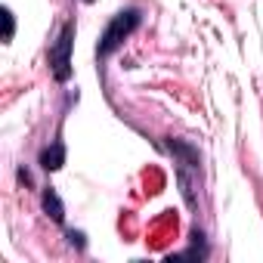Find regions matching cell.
Segmentation results:
<instances>
[{
    "instance_id": "obj_1",
    "label": "cell",
    "mask_w": 263,
    "mask_h": 263,
    "mask_svg": "<svg viewBox=\"0 0 263 263\" xmlns=\"http://www.w3.org/2000/svg\"><path fill=\"white\" fill-rule=\"evenodd\" d=\"M140 25V10H124V13H118L111 22H108V28L102 31V41H99V47H96V53L105 59V56H111L130 34H134V28Z\"/></svg>"
},
{
    "instance_id": "obj_7",
    "label": "cell",
    "mask_w": 263,
    "mask_h": 263,
    "mask_svg": "<svg viewBox=\"0 0 263 263\" xmlns=\"http://www.w3.org/2000/svg\"><path fill=\"white\" fill-rule=\"evenodd\" d=\"M84 4H93V0H84Z\"/></svg>"
},
{
    "instance_id": "obj_4",
    "label": "cell",
    "mask_w": 263,
    "mask_h": 263,
    "mask_svg": "<svg viewBox=\"0 0 263 263\" xmlns=\"http://www.w3.org/2000/svg\"><path fill=\"white\" fill-rule=\"evenodd\" d=\"M41 164H44V171H59V167L65 164V149H62V143H53L50 149H44V152H41Z\"/></svg>"
},
{
    "instance_id": "obj_6",
    "label": "cell",
    "mask_w": 263,
    "mask_h": 263,
    "mask_svg": "<svg viewBox=\"0 0 263 263\" xmlns=\"http://www.w3.org/2000/svg\"><path fill=\"white\" fill-rule=\"evenodd\" d=\"M13 31H16V19H13V10L4 7V44L13 41Z\"/></svg>"
},
{
    "instance_id": "obj_3",
    "label": "cell",
    "mask_w": 263,
    "mask_h": 263,
    "mask_svg": "<svg viewBox=\"0 0 263 263\" xmlns=\"http://www.w3.org/2000/svg\"><path fill=\"white\" fill-rule=\"evenodd\" d=\"M167 146H171V152L180 158V164H183V167H198V152H195L192 146H186L183 140H171Z\"/></svg>"
},
{
    "instance_id": "obj_5",
    "label": "cell",
    "mask_w": 263,
    "mask_h": 263,
    "mask_svg": "<svg viewBox=\"0 0 263 263\" xmlns=\"http://www.w3.org/2000/svg\"><path fill=\"white\" fill-rule=\"evenodd\" d=\"M44 211L50 214V220L62 223L65 220V208H62V198L53 192V189H44Z\"/></svg>"
},
{
    "instance_id": "obj_2",
    "label": "cell",
    "mask_w": 263,
    "mask_h": 263,
    "mask_svg": "<svg viewBox=\"0 0 263 263\" xmlns=\"http://www.w3.org/2000/svg\"><path fill=\"white\" fill-rule=\"evenodd\" d=\"M71 44H74V25H65L53 53H50V65H53L56 81H68V74H71V68H68L71 65Z\"/></svg>"
}]
</instances>
